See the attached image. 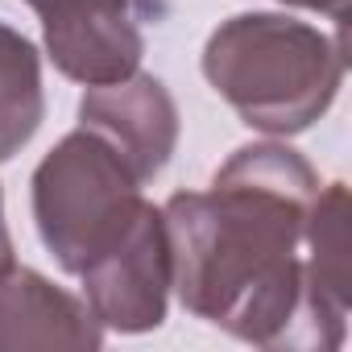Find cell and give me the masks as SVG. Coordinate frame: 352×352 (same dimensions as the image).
Wrapping results in <instances>:
<instances>
[{"label": "cell", "instance_id": "obj_1", "mask_svg": "<svg viewBox=\"0 0 352 352\" xmlns=\"http://www.w3.org/2000/svg\"><path fill=\"white\" fill-rule=\"evenodd\" d=\"M315 195L319 174L298 149H232L208 191H179L162 208L170 290L195 319L245 344L298 348L302 232Z\"/></svg>", "mask_w": 352, "mask_h": 352}, {"label": "cell", "instance_id": "obj_2", "mask_svg": "<svg viewBox=\"0 0 352 352\" xmlns=\"http://www.w3.org/2000/svg\"><path fill=\"white\" fill-rule=\"evenodd\" d=\"M204 75L249 129L294 137L336 104L344 46L286 13H236L212 30Z\"/></svg>", "mask_w": 352, "mask_h": 352}, {"label": "cell", "instance_id": "obj_3", "mask_svg": "<svg viewBox=\"0 0 352 352\" xmlns=\"http://www.w3.org/2000/svg\"><path fill=\"white\" fill-rule=\"evenodd\" d=\"M34 224L63 274L104 257L145 208L137 174L87 129L67 133L30 179Z\"/></svg>", "mask_w": 352, "mask_h": 352}, {"label": "cell", "instance_id": "obj_4", "mask_svg": "<svg viewBox=\"0 0 352 352\" xmlns=\"http://www.w3.org/2000/svg\"><path fill=\"white\" fill-rule=\"evenodd\" d=\"M83 302L100 319V327L120 336H141L162 327L170 307V241L162 208L145 204L129 232L96 257L83 274Z\"/></svg>", "mask_w": 352, "mask_h": 352}, {"label": "cell", "instance_id": "obj_5", "mask_svg": "<svg viewBox=\"0 0 352 352\" xmlns=\"http://www.w3.org/2000/svg\"><path fill=\"white\" fill-rule=\"evenodd\" d=\"M141 0H46L38 9L50 63L83 83L104 87L141 71Z\"/></svg>", "mask_w": 352, "mask_h": 352}, {"label": "cell", "instance_id": "obj_6", "mask_svg": "<svg viewBox=\"0 0 352 352\" xmlns=\"http://www.w3.org/2000/svg\"><path fill=\"white\" fill-rule=\"evenodd\" d=\"M79 129L96 133L145 187L166 170L174 145H179V108L157 75L133 71L129 79L83 91Z\"/></svg>", "mask_w": 352, "mask_h": 352}, {"label": "cell", "instance_id": "obj_7", "mask_svg": "<svg viewBox=\"0 0 352 352\" xmlns=\"http://www.w3.org/2000/svg\"><path fill=\"white\" fill-rule=\"evenodd\" d=\"M352 253H348V187H319L302 232V327L298 348H340L348 331Z\"/></svg>", "mask_w": 352, "mask_h": 352}, {"label": "cell", "instance_id": "obj_8", "mask_svg": "<svg viewBox=\"0 0 352 352\" xmlns=\"http://www.w3.org/2000/svg\"><path fill=\"white\" fill-rule=\"evenodd\" d=\"M104 344V327L83 298L54 286L38 270L9 265L0 270V352L34 348H87Z\"/></svg>", "mask_w": 352, "mask_h": 352}, {"label": "cell", "instance_id": "obj_9", "mask_svg": "<svg viewBox=\"0 0 352 352\" xmlns=\"http://www.w3.org/2000/svg\"><path fill=\"white\" fill-rule=\"evenodd\" d=\"M46 116L42 54L38 46L0 21V162L17 157Z\"/></svg>", "mask_w": 352, "mask_h": 352}, {"label": "cell", "instance_id": "obj_10", "mask_svg": "<svg viewBox=\"0 0 352 352\" xmlns=\"http://www.w3.org/2000/svg\"><path fill=\"white\" fill-rule=\"evenodd\" d=\"M282 5L311 9V13H327V17H336V21H344V13H348V0H282Z\"/></svg>", "mask_w": 352, "mask_h": 352}, {"label": "cell", "instance_id": "obj_11", "mask_svg": "<svg viewBox=\"0 0 352 352\" xmlns=\"http://www.w3.org/2000/svg\"><path fill=\"white\" fill-rule=\"evenodd\" d=\"M13 265V236H9V224H5V195H0V270Z\"/></svg>", "mask_w": 352, "mask_h": 352}, {"label": "cell", "instance_id": "obj_12", "mask_svg": "<svg viewBox=\"0 0 352 352\" xmlns=\"http://www.w3.org/2000/svg\"><path fill=\"white\" fill-rule=\"evenodd\" d=\"M25 5H34V9H42V5H46V0H25Z\"/></svg>", "mask_w": 352, "mask_h": 352}]
</instances>
